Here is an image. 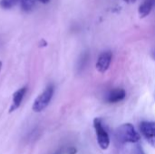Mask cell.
I'll use <instances>...</instances> for the list:
<instances>
[{"mask_svg": "<svg viewBox=\"0 0 155 154\" xmlns=\"http://www.w3.org/2000/svg\"><path fill=\"white\" fill-rule=\"evenodd\" d=\"M20 2L23 10L25 12H30L35 8L36 0H21Z\"/></svg>", "mask_w": 155, "mask_h": 154, "instance_id": "9", "label": "cell"}, {"mask_svg": "<svg viewBox=\"0 0 155 154\" xmlns=\"http://www.w3.org/2000/svg\"><path fill=\"white\" fill-rule=\"evenodd\" d=\"M140 131L146 141L155 148V122H143Z\"/></svg>", "mask_w": 155, "mask_h": 154, "instance_id": "4", "label": "cell"}, {"mask_svg": "<svg viewBox=\"0 0 155 154\" xmlns=\"http://www.w3.org/2000/svg\"><path fill=\"white\" fill-rule=\"evenodd\" d=\"M68 154H75L76 152V150L74 149V148H70L69 150H68Z\"/></svg>", "mask_w": 155, "mask_h": 154, "instance_id": "12", "label": "cell"}, {"mask_svg": "<svg viewBox=\"0 0 155 154\" xmlns=\"http://www.w3.org/2000/svg\"><path fill=\"white\" fill-rule=\"evenodd\" d=\"M1 68H2V62L0 61V72H1Z\"/></svg>", "mask_w": 155, "mask_h": 154, "instance_id": "16", "label": "cell"}, {"mask_svg": "<svg viewBox=\"0 0 155 154\" xmlns=\"http://www.w3.org/2000/svg\"><path fill=\"white\" fill-rule=\"evenodd\" d=\"M88 54L87 53H85V54H84L83 55H82V57L80 58V60H79V64H78V68L81 70V69H83L84 67V65H85V64H86V62H87V60H88Z\"/></svg>", "mask_w": 155, "mask_h": 154, "instance_id": "11", "label": "cell"}, {"mask_svg": "<svg viewBox=\"0 0 155 154\" xmlns=\"http://www.w3.org/2000/svg\"><path fill=\"white\" fill-rule=\"evenodd\" d=\"M36 1H39V2H41L43 4H47V3L50 2V0H36Z\"/></svg>", "mask_w": 155, "mask_h": 154, "instance_id": "13", "label": "cell"}, {"mask_svg": "<svg viewBox=\"0 0 155 154\" xmlns=\"http://www.w3.org/2000/svg\"><path fill=\"white\" fill-rule=\"evenodd\" d=\"M116 138L123 143H136L140 141L141 136L131 123H124L116 130Z\"/></svg>", "mask_w": 155, "mask_h": 154, "instance_id": "1", "label": "cell"}, {"mask_svg": "<svg viewBox=\"0 0 155 154\" xmlns=\"http://www.w3.org/2000/svg\"><path fill=\"white\" fill-rule=\"evenodd\" d=\"M54 93V85H52V84L48 85L44 90V92L41 93L37 96V98L34 101V103L32 106L33 111L35 113H41L42 111H44L50 103V102L53 98Z\"/></svg>", "mask_w": 155, "mask_h": 154, "instance_id": "2", "label": "cell"}, {"mask_svg": "<svg viewBox=\"0 0 155 154\" xmlns=\"http://www.w3.org/2000/svg\"><path fill=\"white\" fill-rule=\"evenodd\" d=\"M126 96V92L123 88H115L111 90L106 95V102L109 103H117L122 102Z\"/></svg>", "mask_w": 155, "mask_h": 154, "instance_id": "7", "label": "cell"}, {"mask_svg": "<svg viewBox=\"0 0 155 154\" xmlns=\"http://www.w3.org/2000/svg\"><path fill=\"white\" fill-rule=\"evenodd\" d=\"M94 127L95 130L97 142H98L100 148L102 150H107L110 145V138L100 118H95L94 120Z\"/></svg>", "mask_w": 155, "mask_h": 154, "instance_id": "3", "label": "cell"}, {"mask_svg": "<svg viewBox=\"0 0 155 154\" xmlns=\"http://www.w3.org/2000/svg\"><path fill=\"white\" fill-rule=\"evenodd\" d=\"M154 58H155V56H154Z\"/></svg>", "mask_w": 155, "mask_h": 154, "instance_id": "17", "label": "cell"}, {"mask_svg": "<svg viewBox=\"0 0 155 154\" xmlns=\"http://www.w3.org/2000/svg\"><path fill=\"white\" fill-rule=\"evenodd\" d=\"M113 58V54L111 51H105L102 53L96 62V69L98 72L104 74L110 67Z\"/></svg>", "mask_w": 155, "mask_h": 154, "instance_id": "5", "label": "cell"}, {"mask_svg": "<svg viewBox=\"0 0 155 154\" xmlns=\"http://www.w3.org/2000/svg\"><path fill=\"white\" fill-rule=\"evenodd\" d=\"M21 0H0V6L4 9H10L14 7Z\"/></svg>", "mask_w": 155, "mask_h": 154, "instance_id": "10", "label": "cell"}, {"mask_svg": "<svg viewBox=\"0 0 155 154\" xmlns=\"http://www.w3.org/2000/svg\"><path fill=\"white\" fill-rule=\"evenodd\" d=\"M54 154H62V152L61 151H57L56 152H54Z\"/></svg>", "mask_w": 155, "mask_h": 154, "instance_id": "15", "label": "cell"}, {"mask_svg": "<svg viewBox=\"0 0 155 154\" xmlns=\"http://www.w3.org/2000/svg\"><path fill=\"white\" fill-rule=\"evenodd\" d=\"M125 2H127V3H134V2H135L136 0H124Z\"/></svg>", "mask_w": 155, "mask_h": 154, "instance_id": "14", "label": "cell"}, {"mask_svg": "<svg viewBox=\"0 0 155 154\" xmlns=\"http://www.w3.org/2000/svg\"><path fill=\"white\" fill-rule=\"evenodd\" d=\"M154 2L155 0H144L143 1V3L140 5L139 10H138L139 11V15H140L141 18H143V17L147 16L151 13V11L153 9V6L154 5Z\"/></svg>", "mask_w": 155, "mask_h": 154, "instance_id": "8", "label": "cell"}, {"mask_svg": "<svg viewBox=\"0 0 155 154\" xmlns=\"http://www.w3.org/2000/svg\"><path fill=\"white\" fill-rule=\"evenodd\" d=\"M26 92H27V87L26 86H24V87L18 89L13 94L12 104L10 106L9 113H13V112H15V110H17L20 107V105H21V103H22V102H23V100L25 98V95Z\"/></svg>", "mask_w": 155, "mask_h": 154, "instance_id": "6", "label": "cell"}]
</instances>
